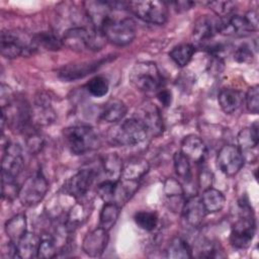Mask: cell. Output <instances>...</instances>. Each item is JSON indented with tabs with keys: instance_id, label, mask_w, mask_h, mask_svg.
<instances>
[{
	"instance_id": "1",
	"label": "cell",
	"mask_w": 259,
	"mask_h": 259,
	"mask_svg": "<svg viewBox=\"0 0 259 259\" xmlns=\"http://www.w3.org/2000/svg\"><path fill=\"white\" fill-rule=\"evenodd\" d=\"M106 42L102 32L94 26H73L67 29L62 36L64 47L74 52L99 51Z\"/></svg>"
},
{
	"instance_id": "2",
	"label": "cell",
	"mask_w": 259,
	"mask_h": 259,
	"mask_svg": "<svg viewBox=\"0 0 259 259\" xmlns=\"http://www.w3.org/2000/svg\"><path fill=\"white\" fill-rule=\"evenodd\" d=\"M99 30L106 41L118 47L130 45L137 34L136 22L132 17L112 15L111 12L101 22Z\"/></svg>"
},
{
	"instance_id": "3",
	"label": "cell",
	"mask_w": 259,
	"mask_h": 259,
	"mask_svg": "<svg viewBox=\"0 0 259 259\" xmlns=\"http://www.w3.org/2000/svg\"><path fill=\"white\" fill-rule=\"evenodd\" d=\"M64 141L74 155H83L96 150L100 140L94 128L87 124L71 125L63 131Z\"/></svg>"
},
{
	"instance_id": "4",
	"label": "cell",
	"mask_w": 259,
	"mask_h": 259,
	"mask_svg": "<svg viewBox=\"0 0 259 259\" xmlns=\"http://www.w3.org/2000/svg\"><path fill=\"white\" fill-rule=\"evenodd\" d=\"M148 137V132L143 123L136 117L127 118L112 126L108 134V142L115 146L130 147L143 143Z\"/></svg>"
},
{
	"instance_id": "5",
	"label": "cell",
	"mask_w": 259,
	"mask_h": 259,
	"mask_svg": "<svg viewBox=\"0 0 259 259\" xmlns=\"http://www.w3.org/2000/svg\"><path fill=\"white\" fill-rule=\"evenodd\" d=\"M240 218L232 227L230 243L234 248L243 250L249 248L254 239L256 223L248 201L240 202Z\"/></svg>"
},
{
	"instance_id": "6",
	"label": "cell",
	"mask_w": 259,
	"mask_h": 259,
	"mask_svg": "<svg viewBox=\"0 0 259 259\" xmlns=\"http://www.w3.org/2000/svg\"><path fill=\"white\" fill-rule=\"evenodd\" d=\"M130 83L142 92H157L163 88V78L153 62L136 63L128 74Z\"/></svg>"
},
{
	"instance_id": "7",
	"label": "cell",
	"mask_w": 259,
	"mask_h": 259,
	"mask_svg": "<svg viewBox=\"0 0 259 259\" xmlns=\"http://www.w3.org/2000/svg\"><path fill=\"white\" fill-rule=\"evenodd\" d=\"M1 55L6 59L29 56L36 51L33 34L18 32L17 30H2L0 39Z\"/></svg>"
},
{
	"instance_id": "8",
	"label": "cell",
	"mask_w": 259,
	"mask_h": 259,
	"mask_svg": "<svg viewBox=\"0 0 259 259\" xmlns=\"http://www.w3.org/2000/svg\"><path fill=\"white\" fill-rule=\"evenodd\" d=\"M258 29V14L252 10L245 15L232 14L221 18L220 33L228 36H247Z\"/></svg>"
},
{
	"instance_id": "9",
	"label": "cell",
	"mask_w": 259,
	"mask_h": 259,
	"mask_svg": "<svg viewBox=\"0 0 259 259\" xmlns=\"http://www.w3.org/2000/svg\"><path fill=\"white\" fill-rule=\"evenodd\" d=\"M127 8L137 17L149 23L161 25L168 19V6L162 1H131L127 2Z\"/></svg>"
},
{
	"instance_id": "10",
	"label": "cell",
	"mask_w": 259,
	"mask_h": 259,
	"mask_svg": "<svg viewBox=\"0 0 259 259\" xmlns=\"http://www.w3.org/2000/svg\"><path fill=\"white\" fill-rule=\"evenodd\" d=\"M49 189V183L45 175L38 171L26 178L19 188L18 198L24 206H34L38 204L46 196Z\"/></svg>"
},
{
	"instance_id": "11",
	"label": "cell",
	"mask_w": 259,
	"mask_h": 259,
	"mask_svg": "<svg viewBox=\"0 0 259 259\" xmlns=\"http://www.w3.org/2000/svg\"><path fill=\"white\" fill-rule=\"evenodd\" d=\"M97 175L98 172L94 168L81 169L65 182L63 189L72 198L82 199L89 191Z\"/></svg>"
},
{
	"instance_id": "12",
	"label": "cell",
	"mask_w": 259,
	"mask_h": 259,
	"mask_svg": "<svg viewBox=\"0 0 259 259\" xmlns=\"http://www.w3.org/2000/svg\"><path fill=\"white\" fill-rule=\"evenodd\" d=\"M244 162L242 151L235 145L223 146L217 156V165L227 176H235L244 166Z\"/></svg>"
},
{
	"instance_id": "13",
	"label": "cell",
	"mask_w": 259,
	"mask_h": 259,
	"mask_svg": "<svg viewBox=\"0 0 259 259\" xmlns=\"http://www.w3.org/2000/svg\"><path fill=\"white\" fill-rule=\"evenodd\" d=\"M24 160L22 156L21 148L18 144L7 142L3 145V156H2V177L16 179L17 176L23 169Z\"/></svg>"
},
{
	"instance_id": "14",
	"label": "cell",
	"mask_w": 259,
	"mask_h": 259,
	"mask_svg": "<svg viewBox=\"0 0 259 259\" xmlns=\"http://www.w3.org/2000/svg\"><path fill=\"white\" fill-rule=\"evenodd\" d=\"M108 60H109V58L106 57V58L94 60V61H86V62H81V63L68 64L59 70L58 76L61 80H63L65 82L76 81V80L82 79V78L94 73Z\"/></svg>"
},
{
	"instance_id": "15",
	"label": "cell",
	"mask_w": 259,
	"mask_h": 259,
	"mask_svg": "<svg viewBox=\"0 0 259 259\" xmlns=\"http://www.w3.org/2000/svg\"><path fill=\"white\" fill-rule=\"evenodd\" d=\"M108 241V231L98 227L84 237L82 242V250L90 257H100L104 253Z\"/></svg>"
},
{
	"instance_id": "16",
	"label": "cell",
	"mask_w": 259,
	"mask_h": 259,
	"mask_svg": "<svg viewBox=\"0 0 259 259\" xmlns=\"http://www.w3.org/2000/svg\"><path fill=\"white\" fill-rule=\"evenodd\" d=\"M139 119L143 125L146 127L148 134H152L154 136H159L163 132V119L160 113L159 108L153 103L144 104L136 117Z\"/></svg>"
},
{
	"instance_id": "17",
	"label": "cell",
	"mask_w": 259,
	"mask_h": 259,
	"mask_svg": "<svg viewBox=\"0 0 259 259\" xmlns=\"http://www.w3.org/2000/svg\"><path fill=\"white\" fill-rule=\"evenodd\" d=\"M220 28L221 18L218 16L201 15L194 23L192 34L196 41L205 42L212 38L215 33H219Z\"/></svg>"
},
{
	"instance_id": "18",
	"label": "cell",
	"mask_w": 259,
	"mask_h": 259,
	"mask_svg": "<svg viewBox=\"0 0 259 259\" xmlns=\"http://www.w3.org/2000/svg\"><path fill=\"white\" fill-rule=\"evenodd\" d=\"M181 213L183 220L188 226L192 228H197L202 223L206 211L203 207L200 197L193 195L185 199L181 208Z\"/></svg>"
},
{
	"instance_id": "19",
	"label": "cell",
	"mask_w": 259,
	"mask_h": 259,
	"mask_svg": "<svg viewBox=\"0 0 259 259\" xmlns=\"http://www.w3.org/2000/svg\"><path fill=\"white\" fill-rule=\"evenodd\" d=\"M180 152L190 162L200 163L205 158L206 146L199 137L195 135H188L181 142Z\"/></svg>"
},
{
	"instance_id": "20",
	"label": "cell",
	"mask_w": 259,
	"mask_h": 259,
	"mask_svg": "<svg viewBox=\"0 0 259 259\" xmlns=\"http://www.w3.org/2000/svg\"><path fill=\"white\" fill-rule=\"evenodd\" d=\"M41 238L35 233L26 232L16 244L17 257L22 259H30L37 257L38 248Z\"/></svg>"
},
{
	"instance_id": "21",
	"label": "cell",
	"mask_w": 259,
	"mask_h": 259,
	"mask_svg": "<svg viewBox=\"0 0 259 259\" xmlns=\"http://www.w3.org/2000/svg\"><path fill=\"white\" fill-rule=\"evenodd\" d=\"M164 192L169 207L174 211H181L184 199V190L180 182L175 178H168L164 183Z\"/></svg>"
},
{
	"instance_id": "22",
	"label": "cell",
	"mask_w": 259,
	"mask_h": 259,
	"mask_svg": "<svg viewBox=\"0 0 259 259\" xmlns=\"http://www.w3.org/2000/svg\"><path fill=\"white\" fill-rule=\"evenodd\" d=\"M243 95L233 88H224L218 95V101L222 110L227 114H232L242 105Z\"/></svg>"
},
{
	"instance_id": "23",
	"label": "cell",
	"mask_w": 259,
	"mask_h": 259,
	"mask_svg": "<svg viewBox=\"0 0 259 259\" xmlns=\"http://www.w3.org/2000/svg\"><path fill=\"white\" fill-rule=\"evenodd\" d=\"M149 163L143 158H133L123 164L121 177L122 180L139 181L149 171Z\"/></svg>"
},
{
	"instance_id": "24",
	"label": "cell",
	"mask_w": 259,
	"mask_h": 259,
	"mask_svg": "<svg viewBox=\"0 0 259 259\" xmlns=\"http://www.w3.org/2000/svg\"><path fill=\"white\" fill-rule=\"evenodd\" d=\"M127 107L119 99H110L102 107L99 113L101 120L105 122H118L126 114Z\"/></svg>"
},
{
	"instance_id": "25",
	"label": "cell",
	"mask_w": 259,
	"mask_h": 259,
	"mask_svg": "<svg viewBox=\"0 0 259 259\" xmlns=\"http://www.w3.org/2000/svg\"><path fill=\"white\" fill-rule=\"evenodd\" d=\"M100 166L106 177L105 180L118 181L120 179L123 163L121 158L116 153H109L103 156Z\"/></svg>"
},
{
	"instance_id": "26",
	"label": "cell",
	"mask_w": 259,
	"mask_h": 259,
	"mask_svg": "<svg viewBox=\"0 0 259 259\" xmlns=\"http://www.w3.org/2000/svg\"><path fill=\"white\" fill-rule=\"evenodd\" d=\"M200 199L206 213H214L222 210L226 203V197L223 192L212 187L204 189Z\"/></svg>"
},
{
	"instance_id": "27",
	"label": "cell",
	"mask_w": 259,
	"mask_h": 259,
	"mask_svg": "<svg viewBox=\"0 0 259 259\" xmlns=\"http://www.w3.org/2000/svg\"><path fill=\"white\" fill-rule=\"evenodd\" d=\"M55 118V111L51 107V103L48 98L42 95L37 97L35 101V108L32 109V120L34 119L38 124L47 125L53 122Z\"/></svg>"
},
{
	"instance_id": "28",
	"label": "cell",
	"mask_w": 259,
	"mask_h": 259,
	"mask_svg": "<svg viewBox=\"0 0 259 259\" xmlns=\"http://www.w3.org/2000/svg\"><path fill=\"white\" fill-rule=\"evenodd\" d=\"M237 141L238 148L242 151V153L256 148L259 143L258 122L255 121L250 126L242 128L237 136Z\"/></svg>"
},
{
	"instance_id": "29",
	"label": "cell",
	"mask_w": 259,
	"mask_h": 259,
	"mask_svg": "<svg viewBox=\"0 0 259 259\" xmlns=\"http://www.w3.org/2000/svg\"><path fill=\"white\" fill-rule=\"evenodd\" d=\"M9 241L17 244L26 231V218L23 213L16 214L9 219L4 226Z\"/></svg>"
},
{
	"instance_id": "30",
	"label": "cell",
	"mask_w": 259,
	"mask_h": 259,
	"mask_svg": "<svg viewBox=\"0 0 259 259\" xmlns=\"http://www.w3.org/2000/svg\"><path fill=\"white\" fill-rule=\"evenodd\" d=\"M166 257L170 259H189L192 257V249L181 237H174L166 248Z\"/></svg>"
},
{
	"instance_id": "31",
	"label": "cell",
	"mask_w": 259,
	"mask_h": 259,
	"mask_svg": "<svg viewBox=\"0 0 259 259\" xmlns=\"http://www.w3.org/2000/svg\"><path fill=\"white\" fill-rule=\"evenodd\" d=\"M120 213V205L114 202H105L99 215V227L110 231L116 224Z\"/></svg>"
},
{
	"instance_id": "32",
	"label": "cell",
	"mask_w": 259,
	"mask_h": 259,
	"mask_svg": "<svg viewBox=\"0 0 259 259\" xmlns=\"http://www.w3.org/2000/svg\"><path fill=\"white\" fill-rule=\"evenodd\" d=\"M90 214V210L81 202H76L70 208L67 221L65 222V227L67 231H73L74 229L78 228L82 225Z\"/></svg>"
},
{
	"instance_id": "33",
	"label": "cell",
	"mask_w": 259,
	"mask_h": 259,
	"mask_svg": "<svg viewBox=\"0 0 259 259\" xmlns=\"http://www.w3.org/2000/svg\"><path fill=\"white\" fill-rule=\"evenodd\" d=\"M194 53L195 48L191 44H180L169 52V57L178 67L182 68L189 64Z\"/></svg>"
},
{
	"instance_id": "34",
	"label": "cell",
	"mask_w": 259,
	"mask_h": 259,
	"mask_svg": "<svg viewBox=\"0 0 259 259\" xmlns=\"http://www.w3.org/2000/svg\"><path fill=\"white\" fill-rule=\"evenodd\" d=\"M33 40L37 49L40 47L48 51H59L63 47L62 38L52 31H41L33 34Z\"/></svg>"
},
{
	"instance_id": "35",
	"label": "cell",
	"mask_w": 259,
	"mask_h": 259,
	"mask_svg": "<svg viewBox=\"0 0 259 259\" xmlns=\"http://www.w3.org/2000/svg\"><path fill=\"white\" fill-rule=\"evenodd\" d=\"M134 221L139 228L144 231L151 232L155 230L158 225V215L154 211L141 210L135 213Z\"/></svg>"
},
{
	"instance_id": "36",
	"label": "cell",
	"mask_w": 259,
	"mask_h": 259,
	"mask_svg": "<svg viewBox=\"0 0 259 259\" xmlns=\"http://www.w3.org/2000/svg\"><path fill=\"white\" fill-rule=\"evenodd\" d=\"M173 162H174V169H175L176 175L186 182L190 181L191 179L190 161L179 151L174 154Z\"/></svg>"
},
{
	"instance_id": "37",
	"label": "cell",
	"mask_w": 259,
	"mask_h": 259,
	"mask_svg": "<svg viewBox=\"0 0 259 259\" xmlns=\"http://www.w3.org/2000/svg\"><path fill=\"white\" fill-rule=\"evenodd\" d=\"M86 90L94 97H102L107 94L109 90V84L106 78L103 76H95L86 84Z\"/></svg>"
},
{
	"instance_id": "38",
	"label": "cell",
	"mask_w": 259,
	"mask_h": 259,
	"mask_svg": "<svg viewBox=\"0 0 259 259\" xmlns=\"http://www.w3.org/2000/svg\"><path fill=\"white\" fill-rule=\"evenodd\" d=\"M206 5L219 18H226L232 15L236 7L235 3L231 1H210L206 2Z\"/></svg>"
},
{
	"instance_id": "39",
	"label": "cell",
	"mask_w": 259,
	"mask_h": 259,
	"mask_svg": "<svg viewBox=\"0 0 259 259\" xmlns=\"http://www.w3.org/2000/svg\"><path fill=\"white\" fill-rule=\"evenodd\" d=\"M116 183H117V181L104 180L97 185V188H96L97 194L104 202H113L114 201Z\"/></svg>"
},
{
	"instance_id": "40",
	"label": "cell",
	"mask_w": 259,
	"mask_h": 259,
	"mask_svg": "<svg viewBox=\"0 0 259 259\" xmlns=\"http://www.w3.org/2000/svg\"><path fill=\"white\" fill-rule=\"evenodd\" d=\"M2 197L7 201H12L16 197H18L19 188L16 179L2 177Z\"/></svg>"
},
{
	"instance_id": "41",
	"label": "cell",
	"mask_w": 259,
	"mask_h": 259,
	"mask_svg": "<svg viewBox=\"0 0 259 259\" xmlns=\"http://www.w3.org/2000/svg\"><path fill=\"white\" fill-rule=\"evenodd\" d=\"M246 107L249 112L257 114L259 111V87L258 85H253L248 88L245 95Z\"/></svg>"
},
{
	"instance_id": "42",
	"label": "cell",
	"mask_w": 259,
	"mask_h": 259,
	"mask_svg": "<svg viewBox=\"0 0 259 259\" xmlns=\"http://www.w3.org/2000/svg\"><path fill=\"white\" fill-rule=\"evenodd\" d=\"M58 248L57 243L52 238L41 239L38 252H37V258H53L57 256Z\"/></svg>"
},
{
	"instance_id": "43",
	"label": "cell",
	"mask_w": 259,
	"mask_h": 259,
	"mask_svg": "<svg viewBox=\"0 0 259 259\" xmlns=\"http://www.w3.org/2000/svg\"><path fill=\"white\" fill-rule=\"evenodd\" d=\"M253 58V52L247 45H241L234 53V60L238 63H250Z\"/></svg>"
},
{
	"instance_id": "44",
	"label": "cell",
	"mask_w": 259,
	"mask_h": 259,
	"mask_svg": "<svg viewBox=\"0 0 259 259\" xmlns=\"http://www.w3.org/2000/svg\"><path fill=\"white\" fill-rule=\"evenodd\" d=\"M42 138L39 137L38 135L36 134H33L31 133L27 140H26V145H27V148L29 150L30 153H37L40 151L41 147H42Z\"/></svg>"
},
{
	"instance_id": "45",
	"label": "cell",
	"mask_w": 259,
	"mask_h": 259,
	"mask_svg": "<svg viewBox=\"0 0 259 259\" xmlns=\"http://www.w3.org/2000/svg\"><path fill=\"white\" fill-rule=\"evenodd\" d=\"M212 184V174L208 169H202L199 174V186L201 188L207 189L211 187Z\"/></svg>"
},
{
	"instance_id": "46",
	"label": "cell",
	"mask_w": 259,
	"mask_h": 259,
	"mask_svg": "<svg viewBox=\"0 0 259 259\" xmlns=\"http://www.w3.org/2000/svg\"><path fill=\"white\" fill-rule=\"evenodd\" d=\"M157 98L163 106L167 107L171 104V101H172L171 91H169L165 88H161L159 91H157Z\"/></svg>"
},
{
	"instance_id": "47",
	"label": "cell",
	"mask_w": 259,
	"mask_h": 259,
	"mask_svg": "<svg viewBox=\"0 0 259 259\" xmlns=\"http://www.w3.org/2000/svg\"><path fill=\"white\" fill-rule=\"evenodd\" d=\"M174 4L178 7L177 9L180 11V10H188L190 9L193 5H195L194 2H190V1H178V2H174Z\"/></svg>"
}]
</instances>
